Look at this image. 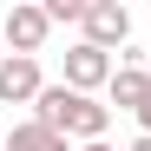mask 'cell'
<instances>
[{"mask_svg":"<svg viewBox=\"0 0 151 151\" xmlns=\"http://www.w3.org/2000/svg\"><path fill=\"white\" fill-rule=\"evenodd\" d=\"M86 7H92V0H46V20L66 27V20H86Z\"/></svg>","mask_w":151,"mask_h":151,"instance_id":"obj_8","label":"cell"},{"mask_svg":"<svg viewBox=\"0 0 151 151\" xmlns=\"http://www.w3.org/2000/svg\"><path fill=\"white\" fill-rule=\"evenodd\" d=\"M86 151H112V145H105V138H99V145H86Z\"/></svg>","mask_w":151,"mask_h":151,"instance_id":"obj_11","label":"cell"},{"mask_svg":"<svg viewBox=\"0 0 151 151\" xmlns=\"http://www.w3.org/2000/svg\"><path fill=\"white\" fill-rule=\"evenodd\" d=\"M79 27H86V40L99 46V53H112V46H125V40H132V13H125L118 0H92Z\"/></svg>","mask_w":151,"mask_h":151,"instance_id":"obj_3","label":"cell"},{"mask_svg":"<svg viewBox=\"0 0 151 151\" xmlns=\"http://www.w3.org/2000/svg\"><path fill=\"white\" fill-rule=\"evenodd\" d=\"M40 92H46L40 59H20V53H7V59H0V105H33Z\"/></svg>","mask_w":151,"mask_h":151,"instance_id":"obj_4","label":"cell"},{"mask_svg":"<svg viewBox=\"0 0 151 151\" xmlns=\"http://www.w3.org/2000/svg\"><path fill=\"white\" fill-rule=\"evenodd\" d=\"M125 151H151V132H138V138H132V145H125Z\"/></svg>","mask_w":151,"mask_h":151,"instance_id":"obj_9","label":"cell"},{"mask_svg":"<svg viewBox=\"0 0 151 151\" xmlns=\"http://www.w3.org/2000/svg\"><path fill=\"white\" fill-rule=\"evenodd\" d=\"M112 72H118L112 53H99L92 40L66 46V86H72V92H86V99H92V86H112Z\"/></svg>","mask_w":151,"mask_h":151,"instance_id":"obj_2","label":"cell"},{"mask_svg":"<svg viewBox=\"0 0 151 151\" xmlns=\"http://www.w3.org/2000/svg\"><path fill=\"white\" fill-rule=\"evenodd\" d=\"M145 66H151V53H145Z\"/></svg>","mask_w":151,"mask_h":151,"instance_id":"obj_13","label":"cell"},{"mask_svg":"<svg viewBox=\"0 0 151 151\" xmlns=\"http://www.w3.org/2000/svg\"><path fill=\"white\" fill-rule=\"evenodd\" d=\"M33 125H46V132H59V138H86V145H99V138H105V125H112V105H99V99L72 92V86H46V92L33 99Z\"/></svg>","mask_w":151,"mask_h":151,"instance_id":"obj_1","label":"cell"},{"mask_svg":"<svg viewBox=\"0 0 151 151\" xmlns=\"http://www.w3.org/2000/svg\"><path fill=\"white\" fill-rule=\"evenodd\" d=\"M105 99H112V105L118 112H145V99H151V66H118L112 72V86H105Z\"/></svg>","mask_w":151,"mask_h":151,"instance_id":"obj_6","label":"cell"},{"mask_svg":"<svg viewBox=\"0 0 151 151\" xmlns=\"http://www.w3.org/2000/svg\"><path fill=\"white\" fill-rule=\"evenodd\" d=\"M138 125H145V132H151V99H145V112H138Z\"/></svg>","mask_w":151,"mask_h":151,"instance_id":"obj_10","label":"cell"},{"mask_svg":"<svg viewBox=\"0 0 151 151\" xmlns=\"http://www.w3.org/2000/svg\"><path fill=\"white\" fill-rule=\"evenodd\" d=\"M7 151H72V138H59V132H46V125H13L7 132Z\"/></svg>","mask_w":151,"mask_h":151,"instance_id":"obj_7","label":"cell"},{"mask_svg":"<svg viewBox=\"0 0 151 151\" xmlns=\"http://www.w3.org/2000/svg\"><path fill=\"white\" fill-rule=\"evenodd\" d=\"M0 151H7V138H0Z\"/></svg>","mask_w":151,"mask_h":151,"instance_id":"obj_12","label":"cell"},{"mask_svg":"<svg viewBox=\"0 0 151 151\" xmlns=\"http://www.w3.org/2000/svg\"><path fill=\"white\" fill-rule=\"evenodd\" d=\"M46 33H53L46 7H13V13H7V46H13L20 59H33L40 46H46Z\"/></svg>","mask_w":151,"mask_h":151,"instance_id":"obj_5","label":"cell"}]
</instances>
